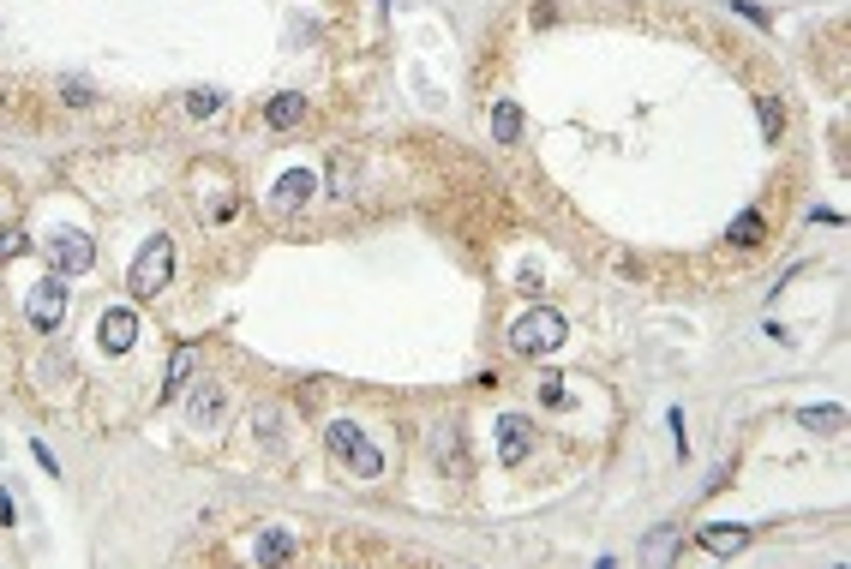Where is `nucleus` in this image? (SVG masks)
Segmentation results:
<instances>
[{"mask_svg": "<svg viewBox=\"0 0 851 569\" xmlns=\"http://www.w3.org/2000/svg\"><path fill=\"white\" fill-rule=\"evenodd\" d=\"M570 342V324H564V312H552V306H534V312H522L516 324H510V348L522 354V360H546V354H558Z\"/></svg>", "mask_w": 851, "mask_h": 569, "instance_id": "nucleus-1", "label": "nucleus"}, {"mask_svg": "<svg viewBox=\"0 0 851 569\" xmlns=\"http://www.w3.org/2000/svg\"><path fill=\"white\" fill-rule=\"evenodd\" d=\"M168 276H174V240H168V234H156V240H144V252L132 258V270H126V294H132V300H150V294H162V288H168Z\"/></svg>", "mask_w": 851, "mask_h": 569, "instance_id": "nucleus-2", "label": "nucleus"}, {"mask_svg": "<svg viewBox=\"0 0 851 569\" xmlns=\"http://www.w3.org/2000/svg\"><path fill=\"white\" fill-rule=\"evenodd\" d=\"M330 456H342L348 474H360V480H378V474H384V450H378L354 420H336V426H330Z\"/></svg>", "mask_w": 851, "mask_h": 569, "instance_id": "nucleus-3", "label": "nucleus"}, {"mask_svg": "<svg viewBox=\"0 0 851 569\" xmlns=\"http://www.w3.org/2000/svg\"><path fill=\"white\" fill-rule=\"evenodd\" d=\"M48 258H54V270H60V276H84V270H96V246H90L78 228H48Z\"/></svg>", "mask_w": 851, "mask_h": 569, "instance_id": "nucleus-4", "label": "nucleus"}, {"mask_svg": "<svg viewBox=\"0 0 851 569\" xmlns=\"http://www.w3.org/2000/svg\"><path fill=\"white\" fill-rule=\"evenodd\" d=\"M24 318L48 336V330H60V318H66V282L60 276H42L36 288H30V300H24Z\"/></svg>", "mask_w": 851, "mask_h": 569, "instance_id": "nucleus-5", "label": "nucleus"}, {"mask_svg": "<svg viewBox=\"0 0 851 569\" xmlns=\"http://www.w3.org/2000/svg\"><path fill=\"white\" fill-rule=\"evenodd\" d=\"M96 342H102V354H126V348L138 342V312H132V306H114V312H102V324H96Z\"/></svg>", "mask_w": 851, "mask_h": 569, "instance_id": "nucleus-6", "label": "nucleus"}, {"mask_svg": "<svg viewBox=\"0 0 851 569\" xmlns=\"http://www.w3.org/2000/svg\"><path fill=\"white\" fill-rule=\"evenodd\" d=\"M528 444H534V426H528V414H504V420H498V462H504V468H522Z\"/></svg>", "mask_w": 851, "mask_h": 569, "instance_id": "nucleus-7", "label": "nucleus"}, {"mask_svg": "<svg viewBox=\"0 0 851 569\" xmlns=\"http://www.w3.org/2000/svg\"><path fill=\"white\" fill-rule=\"evenodd\" d=\"M702 552H714V558H732V552H744L750 546V528H738V522H708L702 534Z\"/></svg>", "mask_w": 851, "mask_h": 569, "instance_id": "nucleus-8", "label": "nucleus"}, {"mask_svg": "<svg viewBox=\"0 0 851 569\" xmlns=\"http://www.w3.org/2000/svg\"><path fill=\"white\" fill-rule=\"evenodd\" d=\"M312 186H318V180H312L306 168H288V174L270 186V204H276V210H300V204L312 198Z\"/></svg>", "mask_w": 851, "mask_h": 569, "instance_id": "nucleus-9", "label": "nucleus"}, {"mask_svg": "<svg viewBox=\"0 0 851 569\" xmlns=\"http://www.w3.org/2000/svg\"><path fill=\"white\" fill-rule=\"evenodd\" d=\"M264 120H270L276 132H288V126H300V120H306V96H294V90H282V96H270V102H264Z\"/></svg>", "mask_w": 851, "mask_h": 569, "instance_id": "nucleus-10", "label": "nucleus"}, {"mask_svg": "<svg viewBox=\"0 0 851 569\" xmlns=\"http://www.w3.org/2000/svg\"><path fill=\"white\" fill-rule=\"evenodd\" d=\"M492 144H522V102H492Z\"/></svg>", "mask_w": 851, "mask_h": 569, "instance_id": "nucleus-11", "label": "nucleus"}, {"mask_svg": "<svg viewBox=\"0 0 851 569\" xmlns=\"http://www.w3.org/2000/svg\"><path fill=\"white\" fill-rule=\"evenodd\" d=\"M222 408H228V390H222V384H198V396H192V426H216Z\"/></svg>", "mask_w": 851, "mask_h": 569, "instance_id": "nucleus-12", "label": "nucleus"}, {"mask_svg": "<svg viewBox=\"0 0 851 569\" xmlns=\"http://www.w3.org/2000/svg\"><path fill=\"white\" fill-rule=\"evenodd\" d=\"M252 558H258V564H288V558H294V534H288V528H264L258 546H252Z\"/></svg>", "mask_w": 851, "mask_h": 569, "instance_id": "nucleus-13", "label": "nucleus"}, {"mask_svg": "<svg viewBox=\"0 0 851 569\" xmlns=\"http://www.w3.org/2000/svg\"><path fill=\"white\" fill-rule=\"evenodd\" d=\"M678 558V528H654L642 540V564H672Z\"/></svg>", "mask_w": 851, "mask_h": 569, "instance_id": "nucleus-14", "label": "nucleus"}, {"mask_svg": "<svg viewBox=\"0 0 851 569\" xmlns=\"http://www.w3.org/2000/svg\"><path fill=\"white\" fill-rule=\"evenodd\" d=\"M762 234H768V222H762L756 210H744V216L726 228V246H762Z\"/></svg>", "mask_w": 851, "mask_h": 569, "instance_id": "nucleus-15", "label": "nucleus"}, {"mask_svg": "<svg viewBox=\"0 0 851 569\" xmlns=\"http://www.w3.org/2000/svg\"><path fill=\"white\" fill-rule=\"evenodd\" d=\"M222 102H228V96H222L216 84H198V90H186V114H192V120H210V114H216Z\"/></svg>", "mask_w": 851, "mask_h": 569, "instance_id": "nucleus-16", "label": "nucleus"}, {"mask_svg": "<svg viewBox=\"0 0 851 569\" xmlns=\"http://www.w3.org/2000/svg\"><path fill=\"white\" fill-rule=\"evenodd\" d=\"M798 426H804V432H840L846 414H840V408H798Z\"/></svg>", "mask_w": 851, "mask_h": 569, "instance_id": "nucleus-17", "label": "nucleus"}, {"mask_svg": "<svg viewBox=\"0 0 851 569\" xmlns=\"http://www.w3.org/2000/svg\"><path fill=\"white\" fill-rule=\"evenodd\" d=\"M330 198H354V162L348 156H330Z\"/></svg>", "mask_w": 851, "mask_h": 569, "instance_id": "nucleus-18", "label": "nucleus"}, {"mask_svg": "<svg viewBox=\"0 0 851 569\" xmlns=\"http://www.w3.org/2000/svg\"><path fill=\"white\" fill-rule=\"evenodd\" d=\"M186 366H192V348H174V360H168V384H162V402H174V396H180Z\"/></svg>", "mask_w": 851, "mask_h": 569, "instance_id": "nucleus-19", "label": "nucleus"}, {"mask_svg": "<svg viewBox=\"0 0 851 569\" xmlns=\"http://www.w3.org/2000/svg\"><path fill=\"white\" fill-rule=\"evenodd\" d=\"M756 114H762V132H768V138H780V126H786L780 96H756Z\"/></svg>", "mask_w": 851, "mask_h": 569, "instance_id": "nucleus-20", "label": "nucleus"}, {"mask_svg": "<svg viewBox=\"0 0 851 569\" xmlns=\"http://www.w3.org/2000/svg\"><path fill=\"white\" fill-rule=\"evenodd\" d=\"M60 96H66L72 108H90V102H96V90H90L84 78H60Z\"/></svg>", "mask_w": 851, "mask_h": 569, "instance_id": "nucleus-21", "label": "nucleus"}, {"mask_svg": "<svg viewBox=\"0 0 851 569\" xmlns=\"http://www.w3.org/2000/svg\"><path fill=\"white\" fill-rule=\"evenodd\" d=\"M540 402H546V408H564V402H570V384H564V378H546V384H540Z\"/></svg>", "mask_w": 851, "mask_h": 569, "instance_id": "nucleus-22", "label": "nucleus"}, {"mask_svg": "<svg viewBox=\"0 0 851 569\" xmlns=\"http://www.w3.org/2000/svg\"><path fill=\"white\" fill-rule=\"evenodd\" d=\"M12 252H24V234L18 228H0V258H12Z\"/></svg>", "mask_w": 851, "mask_h": 569, "instance_id": "nucleus-23", "label": "nucleus"}, {"mask_svg": "<svg viewBox=\"0 0 851 569\" xmlns=\"http://www.w3.org/2000/svg\"><path fill=\"white\" fill-rule=\"evenodd\" d=\"M738 12H744L750 24H768V6H756V0H738Z\"/></svg>", "mask_w": 851, "mask_h": 569, "instance_id": "nucleus-24", "label": "nucleus"}, {"mask_svg": "<svg viewBox=\"0 0 851 569\" xmlns=\"http://www.w3.org/2000/svg\"><path fill=\"white\" fill-rule=\"evenodd\" d=\"M12 522H18V510H12V492L0 486V528H12Z\"/></svg>", "mask_w": 851, "mask_h": 569, "instance_id": "nucleus-25", "label": "nucleus"}]
</instances>
